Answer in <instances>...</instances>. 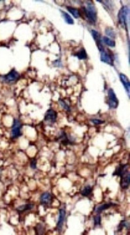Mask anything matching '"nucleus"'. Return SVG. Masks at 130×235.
Here are the masks:
<instances>
[{"label": "nucleus", "mask_w": 130, "mask_h": 235, "mask_svg": "<svg viewBox=\"0 0 130 235\" xmlns=\"http://www.w3.org/2000/svg\"><path fill=\"white\" fill-rule=\"evenodd\" d=\"M80 17H85L90 23L95 24L97 21V11L95 5L90 2L87 3L86 7L79 10Z\"/></svg>", "instance_id": "obj_1"}, {"label": "nucleus", "mask_w": 130, "mask_h": 235, "mask_svg": "<svg viewBox=\"0 0 130 235\" xmlns=\"http://www.w3.org/2000/svg\"><path fill=\"white\" fill-rule=\"evenodd\" d=\"M129 14V9L126 6H123L118 13V17L119 24L126 31L127 30Z\"/></svg>", "instance_id": "obj_2"}, {"label": "nucleus", "mask_w": 130, "mask_h": 235, "mask_svg": "<svg viewBox=\"0 0 130 235\" xmlns=\"http://www.w3.org/2000/svg\"><path fill=\"white\" fill-rule=\"evenodd\" d=\"M100 52V59L104 63L110 65H114V56L113 52L109 49L104 47L99 50Z\"/></svg>", "instance_id": "obj_3"}, {"label": "nucleus", "mask_w": 130, "mask_h": 235, "mask_svg": "<svg viewBox=\"0 0 130 235\" xmlns=\"http://www.w3.org/2000/svg\"><path fill=\"white\" fill-rule=\"evenodd\" d=\"M20 75L15 69H13L7 74L1 77V79L4 83L8 84H14L19 81Z\"/></svg>", "instance_id": "obj_4"}, {"label": "nucleus", "mask_w": 130, "mask_h": 235, "mask_svg": "<svg viewBox=\"0 0 130 235\" xmlns=\"http://www.w3.org/2000/svg\"><path fill=\"white\" fill-rule=\"evenodd\" d=\"M22 124L18 119H14L11 127V138L15 140L22 136Z\"/></svg>", "instance_id": "obj_5"}, {"label": "nucleus", "mask_w": 130, "mask_h": 235, "mask_svg": "<svg viewBox=\"0 0 130 235\" xmlns=\"http://www.w3.org/2000/svg\"><path fill=\"white\" fill-rule=\"evenodd\" d=\"M107 103L110 109H116L119 105V100L112 88H109L108 90Z\"/></svg>", "instance_id": "obj_6"}, {"label": "nucleus", "mask_w": 130, "mask_h": 235, "mask_svg": "<svg viewBox=\"0 0 130 235\" xmlns=\"http://www.w3.org/2000/svg\"><path fill=\"white\" fill-rule=\"evenodd\" d=\"M57 140L60 141L63 146H66L69 145H73L75 140L72 137L69 136L65 131H61L59 133Z\"/></svg>", "instance_id": "obj_7"}, {"label": "nucleus", "mask_w": 130, "mask_h": 235, "mask_svg": "<svg viewBox=\"0 0 130 235\" xmlns=\"http://www.w3.org/2000/svg\"><path fill=\"white\" fill-rule=\"evenodd\" d=\"M40 204L45 208H48L52 205L53 202V197L49 192L43 193L40 197Z\"/></svg>", "instance_id": "obj_8"}, {"label": "nucleus", "mask_w": 130, "mask_h": 235, "mask_svg": "<svg viewBox=\"0 0 130 235\" xmlns=\"http://www.w3.org/2000/svg\"><path fill=\"white\" fill-rule=\"evenodd\" d=\"M57 111L53 109H49L45 113L44 121L49 124H54L57 120Z\"/></svg>", "instance_id": "obj_9"}, {"label": "nucleus", "mask_w": 130, "mask_h": 235, "mask_svg": "<svg viewBox=\"0 0 130 235\" xmlns=\"http://www.w3.org/2000/svg\"><path fill=\"white\" fill-rule=\"evenodd\" d=\"M120 186L123 189H127L130 183V174L128 170L120 177Z\"/></svg>", "instance_id": "obj_10"}, {"label": "nucleus", "mask_w": 130, "mask_h": 235, "mask_svg": "<svg viewBox=\"0 0 130 235\" xmlns=\"http://www.w3.org/2000/svg\"><path fill=\"white\" fill-rule=\"evenodd\" d=\"M66 212L64 209H61L59 210V217L58 222L57 223V229L58 232L60 233L62 231L63 224L66 216Z\"/></svg>", "instance_id": "obj_11"}, {"label": "nucleus", "mask_w": 130, "mask_h": 235, "mask_svg": "<svg viewBox=\"0 0 130 235\" xmlns=\"http://www.w3.org/2000/svg\"><path fill=\"white\" fill-rule=\"evenodd\" d=\"M119 76H120V81L122 83L124 88L126 90V91L127 92L129 96V98H130V83L129 80L127 76L123 73H120Z\"/></svg>", "instance_id": "obj_12"}, {"label": "nucleus", "mask_w": 130, "mask_h": 235, "mask_svg": "<svg viewBox=\"0 0 130 235\" xmlns=\"http://www.w3.org/2000/svg\"><path fill=\"white\" fill-rule=\"evenodd\" d=\"M34 204L31 203L25 204L19 206L16 208V210L19 214L21 215L28 211L31 210L34 208Z\"/></svg>", "instance_id": "obj_13"}, {"label": "nucleus", "mask_w": 130, "mask_h": 235, "mask_svg": "<svg viewBox=\"0 0 130 235\" xmlns=\"http://www.w3.org/2000/svg\"><path fill=\"white\" fill-rule=\"evenodd\" d=\"M129 166L128 165H123L120 164L119 166H117L116 168L115 171L113 172V176H117L120 177L123 174L125 173L127 170H128Z\"/></svg>", "instance_id": "obj_14"}, {"label": "nucleus", "mask_w": 130, "mask_h": 235, "mask_svg": "<svg viewBox=\"0 0 130 235\" xmlns=\"http://www.w3.org/2000/svg\"><path fill=\"white\" fill-rule=\"evenodd\" d=\"M91 34L94 40L96 42L97 47L102 45L101 43V37L100 33L97 31L93 29L91 30Z\"/></svg>", "instance_id": "obj_15"}, {"label": "nucleus", "mask_w": 130, "mask_h": 235, "mask_svg": "<svg viewBox=\"0 0 130 235\" xmlns=\"http://www.w3.org/2000/svg\"><path fill=\"white\" fill-rule=\"evenodd\" d=\"M114 204L110 202L100 205L95 208V212L99 214V213L103 212V211L108 209V208H109L111 206H114Z\"/></svg>", "instance_id": "obj_16"}, {"label": "nucleus", "mask_w": 130, "mask_h": 235, "mask_svg": "<svg viewBox=\"0 0 130 235\" xmlns=\"http://www.w3.org/2000/svg\"><path fill=\"white\" fill-rule=\"evenodd\" d=\"M75 56L80 60H86L87 57L86 51L84 48H82L75 54Z\"/></svg>", "instance_id": "obj_17"}, {"label": "nucleus", "mask_w": 130, "mask_h": 235, "mask_svg": "<svg viewBox=\"0 0 130 235\" xmlns=\"http://www.w3.org/2000/svg\"><path fill=\"white\" fill-rule=\"evenodd\" d=\"M61 11L63 17L64 18V21L66 23L70 25H73L74 23V21L73 19L68 13L63 11L61 10Z\"/></svg>", "instance_id": "obj_18"}, {"label": "nucleus", "mask_w": 130, "mask_h": 235, "mask_svg": "<svg viewBox=\"0 0 130 235\" xmlns=\"http://www.w3.org/2000/svg\"><path fill=\"white\" fill-rule=\"evenodd\" d=\"M66 8L69 13H71L72 16L76 19L80 17L79 10L78 9L71 7H67Z\"/></svg>", "instance_id": "obj_19"}, {"label": "nucleus", "mask_w": 130, "mask_h": 235, "mask_svg": "<svg viewBox=\"0 0 130 235\" xmlns=\"http://www.w3.org/2000/svg\"><path fill=\"white\" fill-rule=\"evenodd\" d=\"M92 188L89 185L86 186L84 188L83 190L81 192V194L82 196H88L92 192Z\"/></svg>", "instance_id": "obj_20"}, {"label": "nucleus", "mask_w": 130, "mask_h": 235, "mask_svg": "<svg viewBox=\"0 0 130 235\" xmlns=\"http://www.w3.org/2000/svg\"><path fill=\"white\" fill-rule=\"evenodd\" d=\"M58 103L59 105L63 109L66 110L68 112H71V109L70 107L69 106L67 103L63 99H58Z\"/></svg>", "instance_id": "obj_21"}, {"label": "nucleus", "mask_w": 130, "mask_h": 235, "mask_svg": "<svg viewBox=\"0 0 130 235\" xmlns=\"http://www.w3.org/2000/svg\"><path fill=\"white\" fill-rule=\"evenodd\" d=\"M104 42L106 45L111 47H114L115 46V42L111 39L108 37L104 36L103 38Z\"/></svg>", "instance_id": "obj_22"}, {"label": "nucleus", "mask_w": 130, "mask_h": 235, "mask_svg": "<svg viewBox=\"0 0 130 235\" xmlns=\"http://www.w3.org/2000/svg\"><path fill=\"white\" fill-rule=\"evenodd\" d=\"M35 233L37 235H43L45 232V229L41 224H37L35 227Z\"/></svg>", "instance_id": "obj_23"}, {"label": "nucleus", "mask_w": 130, "mask_h": 235, "mask_svg": "<svg viewBox=\"0 0 130 235\" xmlns=\"http://www.w3.org/2000/svg\"><path fill=\"white\" fill-rule=\"evenodd\" d=\"M124 227H125L127 229L130 228L129 224L125 220H123L120 222L119 227H118V231H121V230H123Z\"/></svg>", "instance_id": "obj_24"}, {"label": "nucleus", "mask_w": 130, "mask_h": 235, "mask_svg": "<svg viewBox=\"0 0 130 235\" xmlns=\"http://www.w3.org/2000/svg\"><path fill=\"white\" fill-rule=\"evenodd\" d=\"M105 33L107 35L111 37L112 38H115L116 33L115 32L111 27H107L105 29Z\"/></svg>", "instance_id": "obj_25"}, {"label": "nucleus", "mask_w": 130, "mask_h": 235, "mask_svg": "<svg viewBox=\"0 0 130 235\" xmlns=\"http://www.w3.org/2000/svg\"><path fill=\"white\" fill-rule=\"evenodd\" d=\"M94 224L95 226H98L101 225V217L99 214L95 216L94 218Z\"/></svg>", "instance_id": "obj_26"}, {"label": "nucleus", "mask_w": 130, "mask_h": 235, "mask_svg": "<svg viewBox=\"0 0 130 235\" xmlns=\"http://www.w3.org/2000/svg\"><path fill=\"white\" fill-rule=\"evenodd\" d=\"M37 161L36 159H33L31 160L30 166L33 169H35L37 168Z\"/></svg>", "instance_id": "obj_27"}, {"label": "nucleus", "mask_w": 130, "mask_h": 235, "mask_svg": "<svg viewBox=\"0 0 130 235\" xmlns=\"http://www.w3.org/2000/svg\"><path fill=\"white\" fill-rule=\"evenodd\" d=\"M91 122L95 125H100L105 123V121L99 119H92Z\"/></svg>", "instance_id": "obj_28"}, {"label": "nucleus", "mask_w": 130, "mask_h": 235, "mask_svg": "<svg viewBox=\"0 0 130 235\" xmlns=\"http://www.w3.org/2000/svg\"><path fill=\"white\" fill-rule=\"evenodd\" d=\"M2 169H1L0 168V179L1 178Z\"/></svg>", "instance_id": "obj_29"}]
</instances>
